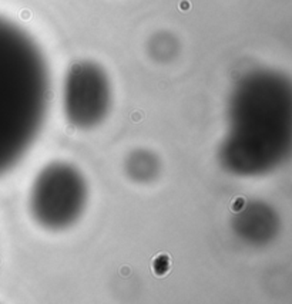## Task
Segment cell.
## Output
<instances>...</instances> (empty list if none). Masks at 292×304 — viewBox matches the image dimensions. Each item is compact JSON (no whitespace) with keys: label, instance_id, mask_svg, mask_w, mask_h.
<instances>
[{"label":"cell","instance_id":"obj_1","mask_svg":"<svg viewBox=\"0 0 292 304\" xmlns=\"http://www.w3.org/2000/svg\"><path fill=\"white\" fill-rule=\"evenodd\" d=\"M49 100L50 74L43 53L26 31L0 17V175L33 145Z\"/></svg>","mask_w":292,"mask_h":304},{"label":"cell","instance_id":"obj_3","mask_svg":"<svg viewBox=\"0 0 292 304\" xmlns=\"http://www.w3.org/2000/svg\"><path fill=\"white\" fill-rule=\"evenodd\" d=\"M111 108V84L103 67L94 61H77L69 68L63 87L67 121L79 129L100 125Z\"/></svg>","mask_w":292,"mask_h":304},{"label":"cell","instance_id":"obj_4","mask_svg":"<svg viewBox=\"0 0 292 304\" xmlns=\"http://www.w3.org/2000/svg\"><path fill=\"white\" fill-rule=\"evenodd\" d=\"M160 159L148 149H136L130 152L124 162V171L134 182L148 183L160 173Z\"/></svg>","mask_w":292,"mask_h":304},{"label":"cell","instance_id":"obj_2","mask_svg":"<svg viewBox=\"0 0 292 304\" xmlns=\"http://www.w3.org/2000/svg\"><path fill=\"white\" fill-rule=\"evenodd\" d=\"M89 186L84 175L69 162H50L39 172L30 191L33 219L47 230H64L84 213Z\"/></svg>","mask_w":292,"mask_h":304}]
</instances>
